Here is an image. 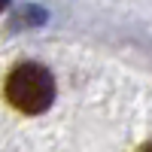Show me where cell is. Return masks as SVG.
Masks as SVG:
<instances>
[{"instance_id": "cell-1", "label": "cell", "mask_w": 152, "mask_h": 152, "mask_svg": "<svg viewBox=\"0 0 152 152\" xmlns=\"http://www.w3.org/2000/svg\"><path fill=\"white\" fill-rule=\"evenodd\" d=\"M6 100L15 110L28 113V116H37V113H46L55 100V79L43 64H18L6 76Z\"/></svg>"}, {"instance_id": "cell-2", "label": "cell", "mask_w": 152, "mask_h": 152, "mask_svg": "<svg viewBox=\"0 0 152 152\" xmlns=\"http://www.w3.org/2000/svg\"><path fill=\"white\" fill-rule=\"evenodd\" d=\"M140 152H152V140H149L146 146H140Z\"/></svg>"}, {"instance_id": "cell-3", "label": "cell", "mask_w": 152, "mask_h": 152, "mask_svg": "<svg viewBox=\"0 0 152 152\" xmlns=\"http://www.w3.org/2000/svg\"><path fill=\"white\" fill-rule=\"evenodd\" d=\"M3 6H6V0H0V9H3Z\"/></svg>"}]
</instances>
